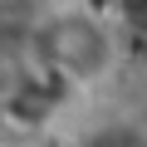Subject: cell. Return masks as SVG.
I'll return each mask as SVG.
<instances>
[{
	"label": "cell",
	"instance_id": "obj_1",
	"mask_svg": "<svg viewBox=\"0 0 147 147\" xmlns=\"http://www.w3.org/2000/svg\"><path fill=\"white\" fill-rule=\"evenodd\" d=\"M25 34H30L34 69L64 88L108 84L123 59V34L103 20V10L74 5V0H59L54 10H44Z\"/></svg>",
	"mask_w": 147,
	"mask_h": 147
},
{
	"label": "cell",
	"instance_id": "obj_2",
	"mask_svg": "<svg viewBox=\"0 0 147 147\" xmlns=\"http://www.w3.org/2000/svg\"><path fill=\"white\" fill-rule=\"evenodd\" d=\"M118 34H137L147 39V0H108V15H103Z\"/></svg>",
	"mask_w": 147,
	"mask_h": 147
},
{
	"label": "cell",
	"instance_id": "obj_3",
	"mask_svg": "<svg viewBox=\"0 0 147 147\" xmlns=\"http://www.w3.org/2000/svg\"><path fill=\"white\" fill-rule=\"evenodd\" d=\"M54 5H59V0H0V30H30Z\"/></svg>",
	"mask_w": 147,
	"mask_h": 147
}]
</instances>
